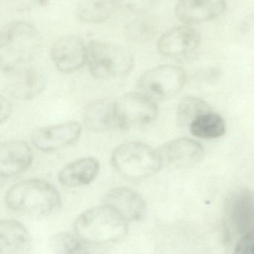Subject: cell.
I'll use <instances>...</instances> for the list:
<instances>
[{"label": "cell", "mask_w": 254, "mask_h": 254, "mask_svg": "<svg viewBox=\"0 0 254 254\" xmlns=\"http://www.w3.org/2000/svg\"><path fill=\"white\" fill-rule=\"evenodd\" d=\"M7 206L23 216L42 218L56 212L61 206L60 194L46 181L29 179L11 187L5 195Z\"/></svg>", "instance_id": "cell-1"}, {"label": "cell", "mask_w": 254, "mask_h": 254, "mask_svg": "<svg viewBox=\"0 0 254 254\" xmlns=\"http://www.w3.org/2000/svg\"><path fill=\"white\" fill-rule=\"evenodd\" d=\"M127 231V221L105 204L87 209L74 222V232L91 245L118 242Z\"/></svg>", "instance_id": "cell-2"}, {"label": "cell", "mask_w": 254, "mask_h": 254, "mask_svg": "<svg viewBox=\"0 0 254 254\" xmlns=\"http://www.w3.org/2000/svg\"><path fill=\"white\" fill-rule=\"evenodd\" d=\"M41 45V35L33 25L23 21L7 25L0 38L2 70L27 64L39 53Z\"/></svg>", "instance_id": "cell-3"}, {"label": "cell", "mask_w": 254, "mask_h": 254, "mask_svg": "<svg viewBox=\"0 0 254 254\" xmlns=\"http://www.w3.org/2000/svg\"><path fill=\"white\" fill-rule=\"evenodd\" d=\"M89 71L98 79H113L128 74L134 64L130 51L117 44L92 41L87 45Z\"/></svg>", "instance_id": "cell-4"}, {"label": "cell", "mask_w": 254, "mask_h": 254, "mask_svg": "<svg viewBox=\"0 0 254 254\" xmlns=\"http://www.w3.org/2000/svg\"><path fill=\"white\" fill-rule=\"evenodd\" d=\"M113 167L130 179H142L157 173L163 166L158 151L146 144L129 142L122 144L112 153Z\"/></svg>", "instance_id": "cell-5"}, {"label": "cell", "mask_w": 254, "mask_h": 254, "mask_svg": "<svg viewBox=\"0 0 254 254\" xmlns=\"http://www.w3.org/2000/svg\"><path fill=\"white\" fill-rule=\"evenodd\" d=\"M187 74L183 68L161 65L144 72L137 86L139 92L150 99L164 101L174 97L185 85Z\"/></svg>", "instance_id": "cell-6"}, {"label": "cell", "mask_w": 254, "mask_h": 254, "mask_svg": "<svg viewBox=\"0 0 254 254\" xmlns=\"http://www.w3.org/2000/svg\"><path fill=\"white\" fill-rule=\"evenodd\" d=\"M120 129L139 127L152 123L158 115L156 102L139 93H126L114 101Z\"/></svg>", "instance_id": "cell-7"}, {"label": "cell", "mask_w": 254, "mask_h": 254, "mask_svg": "<svg viewBox=\"0 0 254 254\" xmlns=\"http://www.w3.org/2000/svg\"><path fill=\"white\" fill-rule=\"evenodd\" d=\"M5 87L11 96L20 100H30L39 96L47 85L45 74L39 68L26 64L2 70Z\"/></svg>", "instance_id": "cell-8"}, {"label": "cell", "mask_w": 254, "mask_h": 254, "mask_svg": "<svg viewBox=\"0 0 254 254\" xmlns=\"http://www.w3.org/2000/svg\"><path fill=\"white\" fill-rule=\"evenodd\" d=\"M225 217L229 230L240 237L254 228V193L247 189L232 193L226 202Z\"/></svg>", "instance_id": "cell-9"}, {"label": "cell", "mask_w": 254, "mask_h": 254, "mask_svg": "<svg viewBox=\"0 0 254 254\" xmlns=\"http://www.w3.org/2000/svg\"><path fill=\"white\" fill-rule=\"evenodd\" d=\"M200 41V33L192 26L185 25L163 33L157 42V50L164 57L182 59L194 53Z\"/></svg>", "instance_id": "cell-10"}, {"label": "cell", "mask_w": 254, "mask_h": 254, "mask_svg": "<svg viewBox=\"0 0 254 254\" xmlns=\"http://www.w3.org/2000/svg\"><path fill=\"white\" fill-rule=\"evenodd\" d=\"M50 56L59 71L72 73L81 69L87 62V46L78 37L65 35L53 44Z\"/></svg>", "instance_id": "cell-11"}, {"label": "cell", "mask_w": 254, "mask_h": 254, "mask_svg": "<svg viewBox=\"0 0 254 254\" xmlns=\"http://www.w3.org/2000/svg\"><path fill=\"white\" fill-rule=\"evenodd\" d=\"M226 9V0H178L175 11L179 21L193 26L215 20Z\"/></svg>", "instance_id": "cell-12"}, {"label": "cell", "mask_w": 254, "mask_h": 254, "mask_svg": "<svg viewBox=\"0 0 254 254\" xmlns=\"http://www.w3.org/2000/svg\"><path fill=\"white\" fill-rule=\"evenodd\" d=\"M81 133L79 123L67 122L38 129L32 135V143L40 151L50 152L73 143Z\"/></svg>", "instance_id": "cell-13"}, {"label": "cell", "mask_w": 254, "mask_h": 254, "mask_svg": "<svg viewBox=\"0 0 254 254\" xmlns=\"http://www.w3.org/2000/svg\"><path fill=\"white\" fill-rule=\"evenodd\" d=\"M103 204L117 211L127 221H141L148 213V206L143 197L131 189H113L104 197Z\"/></svg>", "instance_id": "cell-14"}, {"label": "cell", "mask_w": 254, "mask_h": 254, "mask_svg": "<svg viewBox=\"0 0 254 254\" xmlns=\"http://www.w3.org/2000/svg\"><path fill=\"white\" fill-rule=\"evenodd\" d=\"M163 165L187 167L198 163L204 155L199 142L188 138H178L164 144L158 150Z\"/></svg>", "instance_id": "cell-15"}, {"label": "cell", "mask_w": 254, "mask_h": 254, "mask_svg": "<svg viewBox=\"0 0 254 254\" xmlns=\"http://www.w3.org/2000/svg\"><path fill=\"white\" fill-rule=\"evenodd\" d=\"M33 160L32 149L23 141H10L0 146V176L9 178L27 170Z\"/></svg>", "instance_id": "cell-16"}, {"label": "cell", "mask_w": 254, "mask_h": 254, "mask_svg": "<svg viewBox=\"0 0 254 254\" xmlns=\"http://www.w3.org/2000/svg\"><path fill=\"white\" fill-rule=\"evenodd\" d=\"M32 239L27 229L15 220H3L0 223V254H27Z\"/></svg>", "instance_id": "cell-17"}, {"label": "cell", "mask_w": 254, "mask_h": 254, "mask_svg": "<svg viewBox=\"0 0 254 254\" xmlns=\"http://www.w3.org/2000/svg\"><path fill=\"white\" fill-rule=\"evenodd\" d=\"M83 122L89 130L106 132L120 129L114 102L106 99L92 102L84 110Z\"/></svg>", "instance_id": "cell-18"}, {"label": "cell", "mask_w": 254, "mask_h": 254, "mask_svg": "<svg viewBox=\"0 0 254 254\" xmlns=\"http://www.w3.org/2000/svg\"><path fill=\"white\" fill-rule=\"evenodd\" d=\"M100 169L99 161L93 157H84L66 165L61 170L59 181L67 187L88 185L93 182Z\"/></svg>", "instance_id": "cell-19"}, {"label": "cell", "mask_w": 254, "mask_h": 254, "mask_svg": "<svg viewBox=\"0 0 254 254\" xmlns=\"http://www.w3.org/2000/svg\"><path fill=\"white\" fill-rule=\"evenodd\" d=\"M117 7L113 0H79L77 14L88 23H99L109 19Z\"/></svg>", "instance_id": "cell-20"}, {"label": "cell", "mask_w": 254, "mask_h": 254, "mask_svg": "<svg viewBox=\"0 0 254 254\" xmlns=\"http://www.w3.org/2000/svg\"><path fill=\"white\" fill-rule=\"evenodd\" d=\"M190 132L201 139H216L225 133V122L218 114L210 111L197 117L191 122Z\"/></svg>", "instance_id": "cell-21"}, {"label": "cell", "mask_w": 254, "mask_h": 254, "mask_svg": "<svg viewBox=\"0 0 254 254\" xmlns=\"http://www.w3.org/2000/svg\"><path fill=\"white\" fill-rule=\"evenodd\" d=\"M50 245L57 254H87L90 252L92 246L75 232L56 233L50 238Z\"/></svg>", "instance_id": "cell-22"}, {"label": "cell", "mask_w": 254, "mask_h": 254, "mask_svg": "<svg viewBox=\"0 0 254 254\" xmlns=\"http://www.w3.org/2000/svg\"><path fill=\"white\" fill-rule=\"evenodd\" d=\"M210 111H212V108L203 99L194 96H187L178 105L177 121L181 127L190 126L194 119Z\"/></svg>", "instance_id": "cell-23"}, {"label": "cell", "mask_w": 254, "mask_h": 254, "mask_svg": "<svg viewBox=\"0 0 254 254\" xmlns=\"http://www.w3.org/2000/svg\"><path fill=\"white\" fill-rule=\"evenodd\" d=\"M157 25L151 17H142L135 18L126 27V35L129 39L138 42H145L151 40L156 34Z\"/></svg>", "instance_id": "cell-24"}, {"label": "cell", "mask_w": 254, "mask_h": 254, "mask_svg": "<svg viewBox=\"0 0 254 254\" xmlns=\"http://www.w3.org/2000/svg\"><path fill=\"white\" fill-rule=\"evenodd\" d=\"M116 6L138 14H145L155 8L161 0H113Z\"/></svg>", "instance_id": "cell-25"}, {"label": "cell", "mask_w": 254, "mask_h": 254, "mask_svg": "<svg viewBox=\"0 0 254 254\" xmlns=\"http://www.w3.org/2000/svg\"><path fill=\"white\" fill-rule=\"evenodd\" d=\"M235 253L254 254V228L240 237L235 247Z\"/></svg>", "instance_id": "cell-26"}, {"label": "cell", "mask_w": 254, "mask_h": 254, "mask_svg": "<svg viewBox=\"0 0 254 254\" xmlns=\"http://www.w3.org/2000/svg\"><path fill=\"white\" fill-rule=\"evenodd\" d=\"M0 104H1V112H0V122L3 124L11 115L12 108H11V103L8 99L1 96L0 99Z\"/></svg>", "instance_id": "cell-27"}]
</instances>
